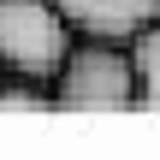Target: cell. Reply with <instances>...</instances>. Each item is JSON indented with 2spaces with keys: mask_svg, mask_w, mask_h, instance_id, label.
Segmentation results:
<instances>
[{
  "mask_svg": "<svg viewBox=\"0 0 160 160\" xmlns=\"http://www.w3.org/2000/svg\"><path fill=\"white\" fill-rule=\"evenodd\" d=\"M53 107H71V113H125V107H137V53H131V42L77 36L71 59L53 77Z\"/></svg>",
  "mask_w": 160,
  "mask_h": 160,
  "instance_id": "cell-1",
  "label": "cell"
},
{
  "mask_svg": "<svg viewBox=\"0 0 160 160\" xmlns=\"http://www.w3.org/2000/svg\"><path fill=\"white\" fill-rule=\"evenodd\" d=\"M77 30L59 12V0H0V59L18 77L53 83L59 65L71 59Z\"/></svg>",
  "mask_w": 160,
  "mask_h": 160,
  "instance_id": "cell-2",
  "label": "cell"
},
{
  "mask_svg": "<svg viewBox=\"0 0 160 160\" xmlns=\"http://www.w3.org/2000/svg\"><path fill=\"white\" fill-rule=\"evenodd\" d=\"M59 12L71 18L77 36L101 42H137L142 30L160 24V0H59Z\"/></svg>",
  "mask_w": 160,
  "mask_h": 160,
  "instance_id": "cell-3",
  "label": "cell"
},
{
  "mask_svg": "<svg viewBox=\"0 0 160 160\" xmlns=\"http://www.w3.org/2000/svg\"><path fill=\"white\" fill-rule=\"evenodd\" d=\"M131 53H137V107L160 113V24L131 42Z\"/></svg>",
  "mask_w": 160,
  "mask_h": 160,
  "instance_id": "cell-4",
  "label": "cell"
},
{
  "mask_svg": "<svg viewBox=\"0 0 160 160\" xmlns=\"http://www.w3.org/2000/svg\"><path fill=\"white\" fill-rule=\"evenodd\" d=\"M6 77H12V71H6V59H0V83H6Z\"/></svg>",
  "mask_w": 160,
  "mask_h": 160,
  "instance_id": "cell-5",
  "label": "cell"
}]
</instances>
